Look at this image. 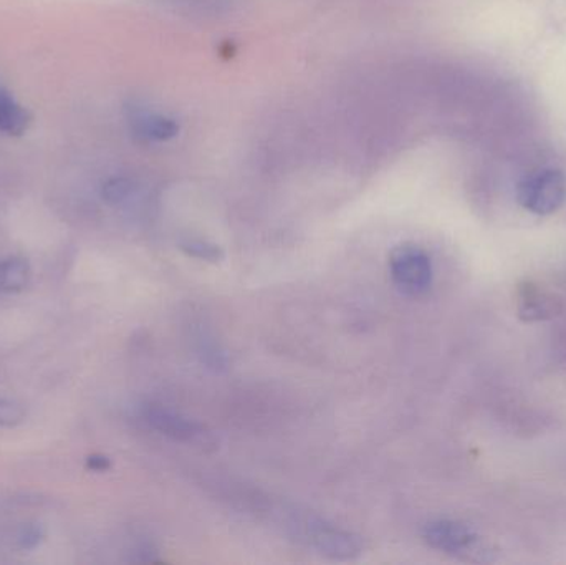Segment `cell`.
<instances>
[{"instance_id":"10","label":"cell","mask_w":566,"mask_h":565,"mask_svg":"<svg viewBox=\"0 0 566 565\" xmlns=\"http://www.w3.org/2000/svg\"><path fill=\"white\" fill-rule=\"evenodd\" d=\"M176 10L191 15H216L226 12L232 6V0H169Z\"/></svg>"},{"instance_id":"6","label":"cell","mask_w":566,"mask_h":565,"mask_svg":"<svg viewBox=\"0 0 566 565\" xmlns=\"http://www.w3.org/2000/svg\"><path fill=\"white\" fill-rule=\"evenodd\" d=\"M129 125L136 136L148 142H168L179 133V125L175 119L139 106L129 113Z\"/></svg>"},{"instance_id":"14","label":"cell","mask_w":566,"mask_h":565,"mask_svg":"<svg viewBox=\"0 0 566 565\" xmlns=\"http://www.w3.org/2000/svg\"><path fill=\"white\" fill-rule=\"evenodd\" d=\"M43 536H45V533H43L42 527L33 524V526H23L17 541H19V546L22 547V550H33V547L39 546Z\"/></svg>"},{"instance_id":"7","label":"cell","mask_w":566,"mask_h":565,"mask_svg":"<svg viewBox=\"0 0 566 565\" xmlns=\"http://www.w3.org/2000/svg\"><path fill=\"white\" fill-rule=\"evenodd\" d=\"M560 301L535 285L522 289L518 295V314L524 321H544L560 312Z\"/></svg>"},{"instance_id":"5","label":"cell","mask_w":566,"mask_h":565,"mask_svg":"<svg viewBox=\"0 0 566 565\" xmlns=\"http://www.w3.org/2000/svg\"><path fill=\"white\" fill-rule=\"evenodd\" d=\"M143 417L149 427L172 440L181 441V443H196L205 438V428L201 425L188 420L175 411L166 410V408L149 405L143 410Z\"/></svg>"},{"instance_id":"8","label":"cell","mask_w":566,"mask_h":565,"mask_svg":"<svg viewBox=\"0 0 566 565\" xmlns=\"http://www.w3.org/2000/svg\"><path fill=\"white\" fill-rule=\"evenodd\" d=\"M30 113L12 98L9 92L0 88V133L20 136L29 128Z\"/></svg>"},{"instance_id":"15","label":"cell","mask_w":566,"mask_h":565,"mask_svg":"<svg viewBox=\"0 0 566 565\" xmlns=\"http://www.w3.org/2000/svg\"><path fill=\"white\" fill-rule=\"evenodd\" d=\"M86 468L96 471V473H103V471H108L112 468V461L106 457H102V454H93V457L86 460Z\"/></svg>"},{"instance_id":"13","label":"cell","mask_w":566,"mask_h":565,"mask_svg":"<svg viewBox=\"0 0 566 565\" xmlns=\"http://www.w3.org/2000/svg\"><path fill=\"white\" fill-rule=\"evenodd\" d=\"M23 410L9 400H0V427H15L22 423Z\"/></svg>"},{"instance_id":"9","label":"cell","mask_w":566,"mask_h":565,"mask_svg":"<svg viewBox=\"0 0 566 565\" xmlns=\"http://www.w3.org/2000/svg\"><path fill=\"white\" fill-rule=\"evenodd\" d=\"M30 279V265L22 258H7L0 261V292H20Z\"/></svg>"},{"instance_id":"12","label":"cell","mask_w":566,"mask_h":565,"mask_svg":"<svg viewBox=\"0 0 566 565\" xmlns=\"http://www.w3.org/2000/svg\"><path fill=\"white\" fill-rule=\"evenodd\" d=\"M135 191V185L128 178H113L103 186V198L112 205L125 201Z\"/></svg>"},{"instance_id":"1","label":"cell","mask_w":566,"mask_h":565,"mask_svg":"<svg viewBox=\"0 0 566 565\" xmlns=\"http://www.w3.org/2000/svg\"><path fill=\"white\" fill-rule=\"evenodd\" d=\"M429 546L451 556L472 561H491V547L465 524L455 521H434L424 527Z\"/></svg>"},{"instance_id":"4","label":"cell","mask_w":566,"mask_h":565,"mask_svg":"<svg viewBox=\"0 0 566 565\" xmlns=\"http://www.w3.org/2000/svg\"><path fill=\"white\" fill-rule=\"evenodd\" d=\"M305 536L315 550L333 559H353L363 551L359 537L346 531L336 530L319 520L306 521Z\"/></svg>"},{"instance_id":"11","label":"cell","mask_w":566,"mask_h":565,"mask_svg":"<svg viewBox=\"0 0 566 565\" xmlns=\"http://www.w3.org/2000/svg\"><path fill=\"white\" fill-rule=\"evenodd\" d=\"M179 249L189 258L199 259V261L221 262L224 259V251L219 245L202 239H185L179 242Z\"/></svg>"},{"instance_id":"3","label":"cell","mask_w":566,"mask_h":565,"mask_svg":"<svg viewBox=\"0 0 566 565\" xmlns=\"http://www.w3.org/2000/svg\"><path fill=\"white\" fill-rule=\"evenodd\" d=\"M389 272L399 292L411 297L424 294L432 284V264L418 245H401L389 259Z\"/></svg>"},{"instance_id":"2","label":"cell","mask_w":566,"mask_h":565,"mask_svg":"<svg viewBox=\"0 0 566 565\" xmlns=\"http://www.w3.org/2000/svg\"><path fill=\"white\" fill-rule=\"evenodd\" d=\"M517 199L527 211L547 216L558 211L566 199V178L558 169L528 175L517 188Z\"/></svg>"}]
</instances>
